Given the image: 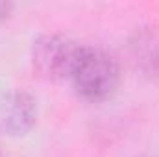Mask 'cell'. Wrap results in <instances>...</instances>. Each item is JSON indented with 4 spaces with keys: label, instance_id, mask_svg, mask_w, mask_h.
Listing matches in <instances>:
<instances>
[{
    "label": "cell",
    "instance_id": "cell-1",
    "mask_svg": "<svg viewBox=\"0 0 159 157\" xmlns=\"http://www.w3.org/2000/svg\"><path fill=\"white\" fill-rule=\"evenodd\" d=\"M67 79L80 96L93 102L106 100L120 83L119 61L104 48L78 44L70 59Z\"/></svg>",
    "mask_w": 159,
    "mask_h": 157
},
{
    "label": "cell",
    "instance_id": "cell-2",
    "mask_svg": "<svg viewBox=\"0 0 159 157\" xmlns=\"http://www.w3.org/2000/svg\"><path fill=\"white\" fill-rule=\"evenodd\" d=\"M78 43L61 35H43L34 43V65L44 78L67 79Z\"/></svg>",
    "mask_w": 159,
    "mask_h": 157
},
{
    "label": "cell",
    "instance_id": "cell-3",
    "mask_svg": "<svg viewBox=\"0 0 159 157\" xmlns=\"http://www.w3.org/2000/svg\"><path fill=\"white\" fill-rule=\"evenodd\" d=\"M37 120L35 100L24 91H7L0 94V129L7 135L28 133Z\"/></svg>",
    "mask_w": 159,
    "mask_h": 157
},
{
    "label": "cell",
    "instance_id": "cell-4",
    "mask_svg": "<svg viewBox=\"0 0 159 157\" xmlns=\"http://www.w3.org/2000/svg\"><path fill=\"white\" fill-rule=\"evenodd\" d=\"M11 9H13L11 4H7V2H0V20H4V19L9 15Z\"/></svg>",
    "mask_w": 159,
    "mask_h": 157
}]
</instances>
